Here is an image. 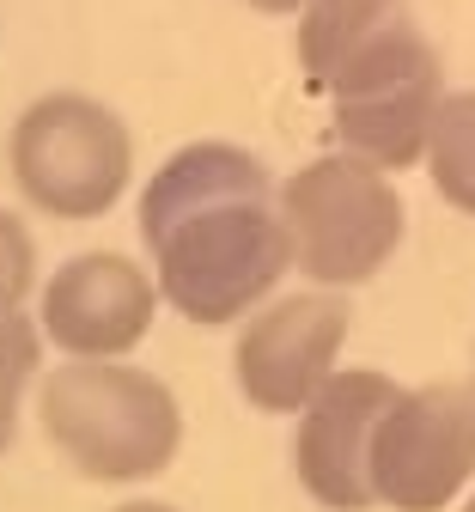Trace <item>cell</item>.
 Segmentation results:
<instances>
[{
	"label": "cell",
	"instance_id": "8",
	"mask_svg": "<svg viewBox=\"0 0 475 512\" xmlns=\"http://www.w3.org/2000/svg\"><path fill=\"white\" fill-rule=\"evenodd\" d=\"M402 397V384L390 372H335L317 403L299 415V433H293V470H299V488L323 506V512H372L378 494H372V439H378V421L384 409Z\"/></svg>",
	"mask_w": 475,
	"mask_h": 512
},
{
	"label": "cell",
	"instance_id": "12",
	"mask_svg": "<svg viewBox=\"0 0 475 512\" xmlns=\"http://www.w3.org/2000/svg\"><path fill=\"white\" fill-rule=\"evenodd\" d=\"M31 287H37V244L13 208H0V324L25 311Z\"/></svg>",
	"mask_w": 475,
	"mask_h": 512
},
{
	"label": "cell",
	"instance_id": "13",
	"mask_svg": "<svg viewBox=\"0 0 475 512\" xmlns=\"http://www.w3.org/2000/svg\"><path fill=\"white\" fill-rule=\"evenodd\" d=\"M250 7H256V13H305L311 0H250Z\"/></svg>",
	"mask_w": 475,
	"mask_h": 512
},
{
	"label": "cell",
	"instance_id": "1",
	"mask_svg": "<svg viewBox=\"0 0 475 512\" xmlns=\"http://www.w3.org/2000/svg\"><path fill=\"white\" fill-rule=\"evenodd\" d=\"M153 256L159 299L201 330L256 317L293 269V232L268 165L238 141H189L147 183L134 208Z\"/></svg>",
	"mask_w": 475,
	"mask_h": 512
},
{
	"label": "cell",
	"instance_id": "9",
	"mask_svg": "<svg viewBox=\"0 0 475 512\" xmlns=\"http://www.w3.org/2000/svg\"><path fill=\"white\" fill-rule=\"evenodd\" d=\"M159 311V281L116 250H80L43 281V342L67 360H122L141 348Z\"/></svg>",
	"mask_w": 475,
	"mask_h": 512
},
{
	"label": "cell",
	"instance_id": "4",
	"mask_svg": "<svg viewBox=\"0 0 475 512\" xmlns=\"http://www.w3.org/2000/svg\"><path fill=\"white\" fill-rule=\"evenodd\" d=\"M281 220L293 232V269L323 293L372 281L409 232L396 183L354 153L305 159L281 183Z\"/></svg>",
	"mask_w": 475,
	"mask_h": 512
},
{
	"label": "cell",
	"instance_id": "10",
	"mask_svg": "<svg viewBox=\"0 0 475 512\" xmlns=\"http://www.w3.org/2000/svg\"><path fill=\"white\" fill-rule=\"evenodd\" d=\"M427 177L445 208L475 220V86L445 92L433 135H427Z\"/></svg>",
	"mask_w": 475,
	"mask_h": 512
},
{
	"label": "cell",
	"instance_id": "7",
	"mask_svg": "<svg viewBox=\"0 0 475 512\" xmlns=\"http://www.w3.org/2000/svg\"><path fill=\"white\" fill-rule=\"evenodd\" d=\"M348 324H354L348 293H323V287L281 293L256 317H244L232 348V378L244 403L262 415H305L317 391L335 378Z\"/></svg>",
	"mask_w": 475,
	"mask_h": 512
},
{
	"label": "cell",
	"instance_id": "15",
	"mask_svg": "<svg viewBox=\"0 0 475 512\" xmlns=\"http://www.w3.org/2000/svg\"><path fill=\"white\" fill-rule=\"evenodd\" d=\"M463 512H475V494H469V500H463Z\"/></svg>",
	"mask_w": 475,
	"mask_h": 512
},
{
	"label": "cell",
	"instance_id": "3",
	"mask_svg": "<svg viewBox=\"0 0 475 512\" xmlns=\"http://www.w3.org/2000/svg\"><path fill=\"white\" fill-rule=\"evenodd\" d=\"M49 445L86 482H153L183 445V403L171 384L128 360H67L37 384Z\"/></svg>",
	"mask_w": 475,
	"mask_h": 512
},
{
	"label": "cell",
	"instance_id": "6",
	"mask_svg": "<svg viewBox=\"0 0 475 512\" xmlns=\"http://www.w3.org/2000/svg\"><path fill=\"white\" fill-rule=\"evenodd\" d=\"M475 476V378L402 391L372 439V494L390 512H445Z\"/></svg>",
	"mask_w": 475,
	"mask_h": 512
},
{
	"label": "cell",
	"instance_id": "11",
	"mask_svg": "<svg viewBox=\"0 0 475 512\" xmlns=\"http://www.w3.org/2000/svg\"><path fill=\"white\" fill-rule=\"evenodd\" d=\"M37 360H43V324H31L25 311L7 317L0 324V458L19 439V409H25V384L37 378Z\"/></svg>",
	"mask_w": 475,
	"mask_h": 512
},
{
	"label": "cell",
	"instance_id": "5",
	"mask_svg": "<svg viewBox=\"0 0 475 512\" xmlns=\"http://www.w3.org/2000/svg\"><path fill=\"white\" fill-rule=\"evenodd\" d=\"M19 196L55 220H104L134 183L128 122L86 92H43L7 135Z\"/></svg>",
	"mask_w": 475,
	"mask_h": 512
},
{
	"label": "cell",
	"instance_id": "14",
	"mask_svg": "<svg viewBox=\"0 0 475 512\" xmlns=\"http://www.w3.org/2000/svg\"><path fill=\"white\" fill-rule=\"evenodd\" d=\"M116 512H177V506H165V500H128V506H116Z\"/></svg>",
	"mask_w": 475,
	"mask_h": 512
},
{
	"label": "cell",
	"instance_id": "2",
	"mask_svg": "<svg viewBox=\"0 0 475 512\" xmlns=\"http://www.w3.org/2000/svg\"><path fill=\"white\" fill-rule=\"evenodd\" d=\"M299 68L329 98L342 153L384 177L427 159L445 68L409 0H311L299 13Z\"/></svg>",
	"mask_w": 475,
	"mask_h": 512
}]
</instances>
